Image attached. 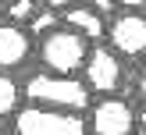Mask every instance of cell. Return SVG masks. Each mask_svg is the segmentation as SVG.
Wrapping results in <instances>:
<instances>
[{
  "instance_id": "4",
  "label": "cell",
  "mask_w": 146,
  "mask_h": 135,
  "mask_svg": "<svg viewBox=\"0 0 146 135\" xmlns=\"http://www.w3.org/2000/svg\"><path fill=\"white\" fill-rule=\"evenodd\" d=\"M111 50L121 61H139L146 57V14L139 7H121L107 25Z\"/></svg>"
},
{
  "instance_id": "15",
  "label": "cell",
  "mask_w": 146,
  "mask_h": 135,
  "mask_svg": "<svg viewBox=\"0 0 146 135\" xmlns=\"http://www.w3.org/2000/svg\"><path fill=\"white\" fill-rule=\"evenodd\" d=\"M118 7H146V0H114Z\"/></svg>"
},
{
  "instance_id": "18",
  "label": "cell",
  "mask_w": 146,
  "mask_h": 135,
  "mask_svg": "<svg viewBox=\"0 0 146 135\" xmlns=\"http://www.w3.org/2000/svg\"><path fill=\"white\" fill-rule=\"evenodd\" d=\"M0 135H11V132H7V128H0Z\"/></svg>"
},
{
  "instance_id": "5",
  "label": "cell",
  "mask_w": 146,
  "mask_h": 135,
  "mask_svg": "<svg viewBox=\"0 0 146 135\" xmlns=\"http://www.w3.org/2000/svg\"><path fill=\"white\" fill-rule=\"evenodd\" d=\"M132 132H135V107L128 99L107 92L104 99L89 103L86 135H132Z\"/></svg>"
},
{
  "instance_id": "12",
  "label": "cell",
  "mask_w": 146,
  "mask_h": 135,
  "mask_svg": "<svg viewBox=\"0 0 146 135\" xmlns=\"http://www.w3.org/2000/svg\"><path fill=\"white\" fill-rule=\"evenodd\" d=\"M75 4H86V7H93V11H100V14H114L118 11L114 0H75Z\"/></svg>"
},
{
  "instance_id": "14",
  "label": "cell",
  "mask_w": 146,
  "mask_h": 135,
  "mask_svg": "<svg viewBox=\"0 0 146 135\" xmlns=\"http://www.w3.org/2000/svg\"><path fill=\"white\" fill-rule=\"evenodd\" d=\"M135 92H139V99L146 103V68H143V75H139V82H135Z\"/></svg>"
},
{
  "instance_id": "16",
  "label": "cell",
  "mask_w": 146,
  "mask_h": 135,
  "mask_svg": "<svg viewBox=\"0 0 146 135\" xmlns=\"http://www.w3.org/2000/svg\"><path fill=\"white\" fill-rule=\"evenodd\" d=\"M135 121H139V124L146 128V107H143V110H139V114H135Z\"/></svg>"
},
{
  "instance_id": "19",
  "label": "cell",
  "mask_w": 146,
  "mask_h": 135,
  "mask_svg": "<svg viewBox=\"0 0 146 135\" xmlns=\"http://www.w3.org/2000/svg\"><path fill=\"white\" fill-rule=\"evenodd\" d=\"M0 21H4V7H0Z\"/></svg>"
},
{
  "instance_id": "7",
  "label": "cell",
  "mask_w": 146,
  "mask_h": 135,
  "mask_svg": "<svg viewBox=\"0 0 146 135\" xmlns=\"http://www.w3.org/2000/svg\"><path fill=\"white\" fill-rule=\"evenodd\" d=\"M29 57H32V36L25 32V25L0 21V71H18Z\"/></svg>"
},
{
  "instance_id": "2",
  "label": "cell",
  "mask_w": 146,
  "mask_h": 135,
  "mask_svg": "<svg viewBox=\"0 0 146 135\" xmlns=\"http://www.w3.org/2000/svg\"><path fill=\"white\" fill-rule=\"evenodd\" d=\"M89 46L93 43L86 36H78L75 28L57 25L46 36H39V64L46 71H57V75H78L82 64H86Z\"/></svg>"
},
{
  "instance_id": "1",
  "label": "cell",
  "mask_w": 146,
  "mask_h": 135,
  "mask_svg": "<svg viewBox=\"0 0 146 135\" xmlns=\"http://www.w3.org/2000/svg\"><path fill=\"white\" fill-rule=\"evenodd\" d=\"M21 99L39 107H57V110H89V85L82 82V75H57V71H32L21 82Z\"/></svg>"
},
{
  "instance_id": "6",
  "label": "cell",
  "mask_w": 146,
  "mask_h": 135,
  "mask_svg": "<svg viewBox=\"0 0 146 135\" xmlns=\"http://www.w3.org/2000/svg\"><path fill=\"white\" fill-rule=\"evenodd\" d=\"M82 82L89 85V92H118L121 78H125V64H121V57L114 53L111 46H104V43H96V46H89V53H86V64H82Z\"/></svg>"
},
{
  "instance_id": "11",
  "label": "cell",
  "mask_w": 146,
  "mask_h": 135,
  "mask_svg": "<svg viewBox=\"0 0 146 135\" xmlns=\"http://www.w3.org/2000/svg\"><path fill=\"white\" fill-rule=\"evenodd\" d=\"M39 0H7V7H4V14H7V21H14V25H25L29 18H32L36 11H39Z\"/></svg>"
},
{
  "instance_id": "3",
  "label": "cell",
  "mask_w": 146,
  "mask_h": 135,
  "mask_svg": "<svg viewBox=\"0 0 146 135\" xmlns=\"http://www.w3.org/2000/svg\"><path fill=\"white\" fill-rule=\"evenodd\" d=\"M14 135H86V117L78 110L25 103L14 110Z\"/></svg>"
},
{
  "instance_id": "20",
  "label": "cell",
  "mask_w": 146,
  "mask_h": 135,
  "mask_svg": "<svg viewBox=\"0 0 146 135\" xmlns=\"http://www.w3.org/2000/svg\"><path fill=\"white\" fill-rule=\"evenodd\" d=\"M0 4H7V0H0Z\"/></svg>"
},
{
  "instance_id": "13",
  "label": "cell",
  "mask_w": 146,
  "mask_h": 135,
  "mask_svg": "<svg viewBox=\"0 0 146 135\" xmlns=\"http://www.w3.org/2000/svg\"><path fill=\"white\" fill-rule=\"evenodd\" d=\"M43 7H54V11H64V7H71L75 0H39Z\"/></svg>"
},
{
  "instance_id": "8",
  "label": "cell",
  "mask_w": 146,
  "mask_h": 135,
  "mask_svg": "<svg viewBox=\"0 0 146 135\" xmlns=\"http://www.w3.org/2000/svg\"><path fill=\"white\" fill-rule=\"evenodd\" d=\"M61 25L75 28V32L86 36L89 43H104V39H107V14L93 11V7H86V4L64 7V11H61Z\"/></svg>"
},
{
  "instance_id": "9",
  "label": "cell",
  "mask_w": 146,
  "mask_h": 135,
  "mask_svg": "<svg viewBox=\"0 0 146 135\" xmlns=\"http://www.w3.org/2000/svg\"><path fill=\"white\" fill-rule=\"evenodd\" d=\"M21 107V82L11 71H0V117H14Z\"/></svg>"
},
{
  "instance_id": "17",
  "label": "cell",
  "mask_w": 146,
  "mask_h": 135,
  "mask_svg": "<svg viewBox=\"0 0 146 135\" xmlns=\"http://www.w3.org/2000/svg\"><path fill=\"white\" fill-rule=\"evenodd\" d=\"M132 135H146V128H139V132H132Z\"/></svg>"
},
{
  "instance_id": "10",
  "label": "cell",
  "mask_w": 146,
  "mask_h": 135,
  "mask_svg": "<svg viewBox=\"0 0 146 135\" xmlns=\"http://www.w3.org/2000/svg\"><path fill=\"white\" fill-rule=\"evenodd\" d=\"M57 25H61V11H54V7H39V11L25 21V32L32 36V39H39V36H46L50 28H57Z\"/></svg>"
}]
</instances>
